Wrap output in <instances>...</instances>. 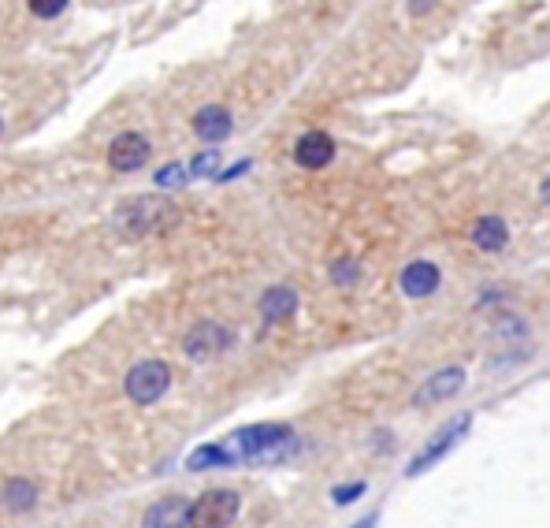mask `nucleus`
Wrapping results in <instances>:
<instances>
[{
    "instance_id": "f257e3e1",
    "label": "nucleus",
    "mask_w": 550,
    "mask_h": 528,
    "mask_svg": "<svg viewBox=\"0 0 550 528\" xmlns=\"http://www.w3.org/2000/svg\"><path fill=\"white\" fill-rule=\"evenodd\" d=\"M223 447L231 450V458L238 462H275L294 447V428L279 421L264 424H246L223 439Z\"/></svg>"
},
{
    "instance_id": "f03ea898",
    "label": "nucleus",
    "mask_w": 550,
    "mask_h": 528,
    "mask_svg": "<svg viewBox=\"0 0 550 528\" xmlns=\"http://www.w3.org/2000/svg\"><path fill=\"white\" fill-rule=\"evenodd\" d=\"M179 224V209L171 201L160 198H131L116 212V227L127 238H145V235H164Z\"/></svg>"
},
{
    "instance_id": "7ed1b4c3",
    "label": "nucleus",
    "mask_w": 550,
    "mask_h": 528,
    "mask_svg": "<svg viewBox=\"0 0 550 528\" xmlns=\"http://www.w3.org/2000/svg\"><path fill=\"white\" fill-rule=\"evenodd\" d=\"M171 387V365L160 361V357H149V361H138L127 376H123V391L131 398L134 406H153L160 398L168 395Z\"/></svg>"
},
{
    "instance_id": "20e7f679",
    "label": "nucleus",
    "mask_w": 550,
    "mask_h": 528,
    "mask_svg": "<svg viewBox=\"0 0 550 528\" xmlns=\"http://www.w3.org/2000/svg\"><path fill=\"white\" fill-rule=\"evenodd\" d=\"M242 499L231 488H209L201 499L190 502V528H231Z\"/></svg>"
},
{
    "instance_id": "39448f33",
    "label": "nucleus",
    "mask_w": 550,
    "mask_h": 528,
    "mask_svg": "<svg viewBox=\"0 0 550 528\" xmlns=\"http://www.w3.org/2000/svg\"><path fill=\"white\" fill-rule=\"evenodd\" d=\"M469 428H472V413H461V417H454L450 424H443V428H439V432L432 436V443H428V447H420L417 454H413V462L406 465V476L428 473L432 465L443 462L446 454L458 447L461 439L469 436Z\"/></svg>"
},
{
    "instance_id": "423d86ee",
    "label": "nucleus",
    "mask_w": 550,
    "mask_h": 528,
    "mask_svg": "<svg viewBox=\"0 0 550 528\" xmlns=\"http://www.w3.org/2000/svg\"><path fill=\"white\" fill-rule=\"evenodd\" d=\"M231 346H235V331L216 324V320H201V324H194L183 339V350L190 361H212V357L227 354Z\"/></svg>"
},
{
    "instance_id": "0eeeda50",
    "label": "nucleus",
    "mask_w": 550,
    "mask_h": 528,
    "mask_svg": "<svg viewBox=\"0 0 550 528\" xmlns=\"http://www.w3.org/2000/svg\"><path fill=\"white\" fill-rule=\"evenodd\" d=\"M465 387V369L461 365H446V369L432 372L428 380L417 387V395H413V406L417 410H432V406H443L446 398H454Z\"/></svg>"
},
{
    "instance_id": "6e6552de",
    "label": "nucleus",
    "mask_w": 550,
    "mask_h": 528,
    "mask_svg": "<svg viewBox=\"0 0 550 528\" xmlns=\"http://www.w3.org/2000/svg\"><path fill=\"white\" fill-rule=\"evenodd\" d=\"M149 138L138 131H123L112 138V146H108V164H112V172H138L149 164Z\"/></svg>"
},
{
    "instance_id": "1a4fd4ad",
    "label": "nucleus",
    "mask_w": 550,
    "mask_h": 528,
    "mask_svg": "<svg viewBox=\"0 0 550 528\" xmlns=\"http://www.w3.org/2000/svg\"><path fill=\"white\" fill-rule=\"evenodd\" d=\"M142 528H190V499L183 495H164L142 517Z\"/></svg>"
},
{
    "instance_id": "9d476101",
    "label": "nucleus",
    "mask_w": 550,
    "mask_h": 528,
    "mask_svg": "<svg viewBox=\"0 0 550 528\" xmlns=\"http://www.w3.org/2000/svg\"><path fill=\"white\" fill-rule=\"evenodd\" d=\"M294 160L309 168V172H320V168H328L331 160H335V142H331V134L324 131H309L298 138V146H294Z\"/></svg>"
},
{
    "instance_id": "9b49d317",
    "label": "nucleus",
    "mask_w": 550,
    "mask_h": 528,
    "mask_svg": "<svg viewBox=\"0 0 550 528\" xmlns=\"http://www.w3.org/2000/svg\"><path fill=\"white\" fill-rule=\"evenodd\" d=\"M231 131H235V119H231V112L223 105H205L194 112V134L201 142L216 146V142H223Z\"/></svg>"
},
{
    "instance_id": "f8f14e48",
    "label": "nucleus",
    "mask_w": 550,
    "mask_h": 528,
    "mask_svg": "<svg viewBox=\"0 0 550 528\" xmlns=\"http://www.w3.org/2000/svg\"><path fill=\"white\" fill-rule=\"evenodd\" d=\"M402 294H409V298H432L435 291H439V264L432 261H409L406 268H402Z\"/></svg>"
},
{
    "instance_id": "ddd939ff",
    "label": "nucleus",
    "mask_w": 550,
    "mask_h": 528,
    "mask_svg": "<svg viewBox=\"0 0 550 528\" xmlns=\"http://www.w3.org/2000/svg\"><path fill=\"white\" fill-rule=\"evenodd\" d=\"M469 238H472V246H476V250L498 253L506 242H510V227H506L502 216H480V220L472 224Z\"/></svg>"
},
{
    "instance_id": "4468645a",
    "label": "nucleus",
    "mask_w": 550,
    "mask_h": 528,
    "mask_svg": "<svg viewBox=\"0 0 550 528\" xmlns=\"http://www.w3.org/2000/svg\"><path fill=\"white\" fill-rule=\"evenodd\" d=\"M261 317L268 320V324H283V320H290L294 313H298V291H290V287H272V291L261 294Z\"/></svg>"
},
{
    "instance_id": "2eb2a0df",
    "label": "nucleus",
    "mask_w": 550,
    "mask_h": 528,
    "mask_svg": "<svg viewBox=\"0 0 550 528\" xmlns=\"http://www.w3.org/2000/svg\"><path fill=\"white\" fill-rule=\"evenodd\" d=\"M34 502H38V488L30 484L27 476H12V480L0 488V506H4L8 514H27V510H34Z\"/></svg>"
},
{
    "instance_id": "dca6fc26",
    "label": "nucleus",
    "mask_w": 550,
    "mask_h": 528,
    "mask_svg": "<svg viewBox=\"0 0 550 528\" xmlns=\"http://www.w3.org/2000/svg\"><path fill=\"white\" fill-rule=\"evenodd\" d=\"M223 465H235L231 450L223 447V443H205V447H197L194 454L186 458V469H190V473H205V469H223Z\"/></svg>"
},
{
    "instance_id": "f3484780",
    "label": "nucleus",
    "mask_w": 550,
    "mask_h": 528,
    "mask_svg": "<svg viewBox=\"0 0 550 528\" xmlns=\"http://www.w3.org/2000/svg\"><path fill=\"white\" fill-rule=\"evenodd\" d=\"M357 279H361V268H357V261H350V257H346V261L331 264V283H335V287H354Z\"/></svg>"
},
{
    "instance_id": "a211bd4d",
    "label": "nucleus",
    "mask_w": 550,
    "mask_h": 528,
    "mask_svg": "<svg viewBox=\"0 0 550 528\" xmlns=\"http://www.w3.org/2000/svg\"><path fill=\"white\" fill-rule=\"evenodd\" d=\"M190 168H183V164H164L157 175H153V183L160 186V190H168V186H183L186 179H190Z\"/></svg>"
},
{
    "instance_id": "6ab92c4d",
    "label": "nucleus",
    "mask_w": 550,
    "mask_h": 528,
    "mask_svg": "<svg viewBox=\"0 0 550 528\" xmlns=\"http://www.w3.org/2000/svg\"><path fill=\"white\" fill-rule=\"evenodd\" d=\"M216 168H220V149H205L190 160V175H216Z\"/></svg>"
},
{
    "instance_id": "aec40b11",
    "label": "nucleus",
    "mask_w": 550,
    "mask_h": 528,
    "mask_svg": "<svg viewBox=\"0 0 550 528\" xmlns=\"http://www.w3.org/2000/svg\"><path fill=\"white\" fill-rule=\"evenodd\" d=\"M30 15H38V19H56V15L67 8V0H27Z\"/></svg>"
},
{
    "instance_id": "412c9836",
    "label": "nucleus",
    "mask_w": 550,
    "mask_h": 528,
    "mask_svg": "<svg viewBox=\"0 0 550 528\" xmlns=\"http://www.w3.org/2000/svg\"><path fill=\"white\" fill-rule=\"evenodd\" d=\"M361 495H365V484L357 480V484H342V488L331 491V502H335V506H350V502L361 499Z\"/></svg>"
},
{
    "instance_id": "4be33fe9",
    "label": "nucleus",
    "mask_w": 550,
    "mask_h": 528,
    "mask_svg": "<svg viewBox=\"0 0 550 528\" xmlns=\"http://www.w3.org/2000/svg\"><path fill=\"white\" fill-rule=\"evenodd\" d=\"M428 8H435V0H409V15H424Z\"/></svg>"
},
{
    "instance_id": "5701e85b",
    "label": "nucleus",
    "mask_w": 550,
    "mask_h": 528,
    "mask_svg": "<svg viewBox=\"0 0 550 528\" xmlns=\"http://www.w3.org/2000/svg\"><path fill=\"white\" fill-rule=\"evenodd\" d=\"M246 168H249V160H242V164H235V168H227V172H223L220 179H223V183H227V179H238V175L246 172Z\"/></svg>"
},
{
    "instance_id": "b1692460",
    "label": "nucleus",
    "mask_w": 550,
    "mask_h": 528,
    "mask_svg": "<svg viewBox=\"0 0 550 528\" xmlns=\"http://www.w3.org/2000/svg\"><path fill=\"white\" fill-rule=\"evenodd\" d=\"M376 525H380V517H376V514H368V517H361V521H357L354 528H376Z\"/></svg>"
},
{
    "instance_id": "393cba45",
    "label": "nucleus",
    "mask_w": 550,
    "mask_h": 528,
    "mask_svg": "<svg viewBox=\"0 0 550 528\" xmlns=\"http://www.w3.org/2000/svg\"><path fill=\"white\" fill-rule=\"evenodd\" d=\"M539 198H543V205H550V175L543 179V186H539Z\"/></svg>"
},
{
    "instance_id": "a878e982",
    "label": "nucleus",
    "mask_w": 550,
    "mask_h": 528,
    "mask_svg": "<svg viewBox=\"0 0 550 528\" xmlns=\"http://www.w3.org/2000/svg\"><path fill=\"white\" fill-rule=\"evenodd\" d=\"M0 134H4V119H0Z\"/></svg>"
}]
</instances>
